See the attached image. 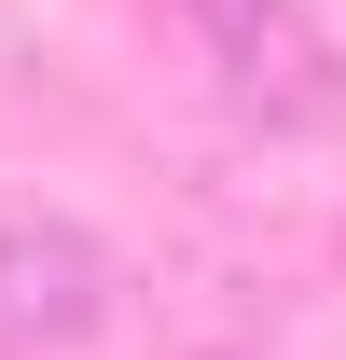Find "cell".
I'll return each mask as SVG.
<instances>
[{"mask_svg": "<svg viewBox=\"0 0 346 360\" xmlns=\"http://www.w3.org/2000/svg\"><path fill=\"white\" fill-rule=\"evenodd\" d=\"M111 305H125V264H111L70 208H0V360L97 347Z\"/></svg>", "mask_w": 346, "mask_h": 360, "instance_id": "cell-1", "label": "cell"}, {"mask_svg": "<svg viewBox=\"0 0 346 360\" xmlns=\"http://www.w3.org/2000/svg\"><path fill=\"white\" fill-rule=\"evenodd\" d=\"M194 14V42H208V70H222V97L250 111V125H319L333 111V42L305 28V0H180Z\"/></svg>", "mask_w": 346, "mask_h": 360, "instance_id": "cell-2", "label": "cell"}]
</instances>
